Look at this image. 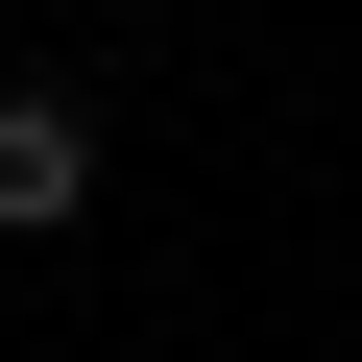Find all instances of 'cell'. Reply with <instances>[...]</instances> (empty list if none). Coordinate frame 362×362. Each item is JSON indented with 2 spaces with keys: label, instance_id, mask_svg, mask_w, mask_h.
<instances>
[{
  "label": "cell",
  "instance_id": "1",
  "mask_svg": "<svg viewBox=\"0 0 362 362\" xmlns=\"http://www.w3.org/2000/svg\"><path fill=\"white\" fill-rule=\"evenodd\" d=\"M97 218V97H0V242H73Z\"/></svg>",
  "mask_w": 362,
  "mask_h": 362
}]
</instances>
